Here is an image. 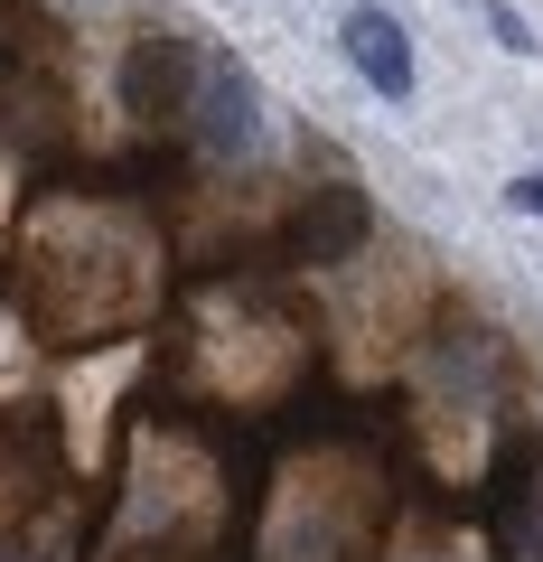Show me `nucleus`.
Here are the masks:
<instances>
[{
    "label": "nucleus",
    "instance_id": "nucleus-1",
    "mask_svg": "<svg viewBox=\"0 0 543 562\" xmlns=\"http://www.w3.org/2000/svg\"><path fill=\"white\" fill-rule=\"evenodd\" d=\"M150 281H160V254L150 235L122 206L103 198H57L29 216L20 254H10V301L38 338L84 347V338H113L150 310Z\"/></svg>",
    "mask_w": 543,
    "mask_h": 562
},
{
    "label": "nucleus",
    "instance_id": "nucleus-2",
    "mask_svg": "<svg viewBox=\"0 0 543 562\" xmlns=\"http://www.w3.org/2000/svg\"><path fill=\"white\" fill-rule=\"evenodd\" d=\"M262 487L272 497L253 506V562H357L365 525H384V469L357 441H309Z\"/></svg>",
    "mask_w": 543,
    "mask_h": 562
},
{
    "label": "nucleus",
    "instance_id": "nucleus-3",
    "mask_svg": "<svg viewBox=\"0 0 543 562\" xmlns=\"http://www.w3.org/2000/svg\"><path fill=\"white\" fill-rule=\"evenodd\" d=\"M197 76H206V57L179 29H142V38L122 47V113L160 132V122H179L188 103H197Z\"/></svg>",
    "mask_w": 543,
    "mask_h": 562
},
{
    "label": "nucleus",
    "instance_id": "nucleus-4",
    "mask_svg": "<svg viewBox=\"0 0 543 562\" xmlns=\"http://www.w3.org/2000/svg\"><path fill=\"white\" fill-rule=\"evenodd\" d=\"M365 235H375V206H365L357 188H309V198L291 206V225H282V254L291 262H357Z\"/></svg>",
    "mask_w": 543,
    "mask_h": 562
},
{
    "label": "nucleus",
    "instance_id": "nucleus-5",
    "mask_svg": "<svg viewBox=\"0 0 543 562\" xmlns=\"http://www.w3.org/2000/svg\"><path fill=\"white\" fill-rule=\"evenodd\" d=\"M253 122H262L253 66L244 57H206V76H197V140L216 150V160H235V150H253Z\"/></svg>",
    "mask_w": 543,
    "mask_h": 562
},
{
    "label": "nucleus",
    "instance_id": "nucleus-6",
    "mask_svg": "<svg viewBox=\"0 0 543 562\" xmlns=\"http://www.w3.org/2000/svg\"><path fill=\"white\" fill-rule=\"evenodd\" d=\"M57 122H66V85L38 76V66H20L10 47H0V132L20 140V150H47Z\"/></svg>",
    "mask_w": 543,
    "mask_h": 562
},
{
    "label": "nucleus",
    "instance_id": "nucleus-7",
    "mask_svg": "<svg viewBox=\"0 0 543 562\" xmlns=\"http://www.w3.org/2000/svg\"><path fill=\"white\" fill-rule=\"evenodd\" d=\"M338 38H347V66H357V76L365 85H375V94H412V38H403V20H394V10H347V29H338Z\"/></svg>",
    "mask_w": 543,
    "mask_h": 562
},
{
    "label": "nucleus",
    "instance_id": "nucleus-8",
    "mask_svg": "<svg viewBox=\"0 0 543 562\" xmlns=\"http://www.w3.org/2000/svg\"><path fill=\"white\" fill-rule=\"evenodd\" d=\"M506 543H516L524 562H543V487H524V506L506 516Z\"/></svg>",
    "mask_w": 543,
    "mask_h": 562
},
{
    "label": "nucleus",
    "instance_id": "nucleus-9",
    "mask_svg": "<svg viewBox=\"0 0 543 562\" xmlns=\"http://www.w3.org/2000/svg\"><path fill=\"white\" fill-rule=\"evenodd\" d=\"M506 206H516V216H543V169H516V179H506Z\"/></svg>",
    "mask_w": 543,
    "mask_h": 562
},
{
    "label": "nucleus",
    "instance_id": "nucleus-10",
    "mask_svg": "<svg viewBox=\"0 0 543 562\" xmlns=\"http://www.w3.org/2000/svg\"><path fill=\"white\" fill-rule=\"evenodd\" d=\"M487 29H497V47H534V29H524L516 10H506V0H497V10H487Z\"/></svg>",
    "mask_w": 543,
    "mask_h": 562
}]
</instances>
